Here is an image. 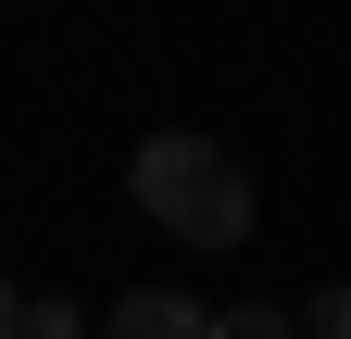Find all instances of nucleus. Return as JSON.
I'll use <instances>...</instances> for the list:
<instances>
[{"instance_id": "nucleus-1", "label": "nucleus", "mask_w": 351, "mask_h": 339, "mask_svg": "<svg viewBox=\"0 0 351 339\" xmlns=\"http://www.w3.org/2000/svg\"><path fill=\"white\" fill-rule=\"evenodd\" d=\"M125 189H138V214H151L163 239H189V251H239V239H251V176H239L213 139H189V126L138 139Z\"/></svg>"}, {"instance_id": "nucleus-2", "label": "nucleus", "mask_w": 351, "mask_h": 339, "mask_svg": "<svg viewBox=\"0 0 351 339\" xmlns=\"http://www.w3.org/2000/svg\"><path fill=\"white\" fill-rule=\"evenodd\" d=\"M101 339H226V314H201L189 289H138V302H113Z\"/></svg>"}, {"instance_id": "nucleus-3", "label": "nucleus", "mask_w": 351, "mask_h": 339, "mask_svg": "<svg viewBox=\"0 0 351 339\" xmlns=\"http://www.w3.org/2000/svg\"><path fill=\"white\" fill-rule=\"evenodd\" d=\"M314 339H351V289H314V314H301Z\"/></svg>"}, {"instance_id": "nucleus-4", "label": "nucleus", "mask_w": 351, "mask_h": 339, "mask_svg": "<svg viewBox=\"0 0 351 339\" xmlns=\"http://www.w3.org/2000/svg\"><path fill=\"white\" fill-rule=\"evenodd\" d=\"M226 339H314V327H289V314H226Z\"/></svg>"}, {"instance_id": "nucleus-5", "label": "nucleus", "mask_w": 351, "mask_h": 339, "mask_svg": "<svg viewBox=\"0 0 351 339\" xmlns=\"http://www.w3.org/2000/svg\"><path fill=\"white\" fill-rule=\"evenodd\" d=\"M25 339H75V314L63 302H25Z\"/></svg>"}, {"instance_id": "nucleus-6", "label": "nucleus", "mask_w": 351, "mask_h": 339, "mask_svg": "<svg viewBox=\"0 0 351 339\" xmlns=\"http://www.w3.org/2000/svg\"><path fill=\"white\" fill-rule=\"evenodd\" d=\"M0 339H25V289L13 277H0Z\"/></svg>"}]
</instances>
